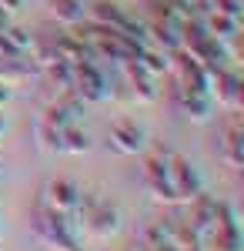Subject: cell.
<instances>
[{"mask_svg":"<svg viewBox=\"0 0 244 251\" xmlns=\"http://www.w3.org/2000/svg\"><path fill=\"white\" fill-rule=\"evenodd\" d=\"M30 71H34V64H27V57H3L0 54V84L14 87V84L30 77Z\"/></svg>","mask_w":244,"mask_h":251,"instance_id":"obj_13","label":"cell"},{"mask_svg":"<svg viewBox=\"0 0 244 251\" xmlns=\"http://www.w3.org/2000/svg\"><path fill=\"white\" fill-rule=\"evenodd\" d=\"M84 117V100L77 94H57L47 107H44V121L54 127H67V124H80Z\"/></svg>","mask_w":244,"mask_h":251,"instance_id":"obj_8","label":"cell"},{"mask_svg":"<svg viewBox=\"0 0 244 251\" xmlns=\"http://www.w3.org/2000/svg\"><path fill=\"white\" fill-rule=\"evenodd\" d=\"M211 10L224 14V17L241 20V0H211Z\"/></svg>","mask_w":244,"mask_h":251,"instance_id":"obj_17","label":"cell"},{"mask_svg":"<svg viewBox=\"0 0 244 251\" xmlns=\"http://www.w3.org/2000/svg\"><path fill=\"white\" fill-rule=\"evenodd\" d=\"M137 64H141V67H144V71H150V74H154V77H164V74H171V54L168 50H161V47H141V50H137Z\"/></svg>","mask_w":244,"mask_h":251,"instance_id":"obj_12","label":"cell"},{"mask_svg":"<svg viewBox=\"0 0 244 251\" xmlns=\"http://www.w3.org/2000/svg\"><path fill=\"white\" fill-rule=\"evenodd\" d=\"M204 27H207V34L214 40H231V37H238L241 34V20H234V17H224V14H218V10H211V14H204Z\"/></svg>","mask_w":244,"mask_h":251,"instance_id":"obj_11","label":"cell"},{"mask_svg":"<svg viewBox=\"0 0 244 251\" xmlns=\"http://www.w3.org/2000/svg\"><path fill=\"white\" fill-rule=\"evenodd\" d=\"M20 3H24V0H0V10H3V14H14V10H20Z\"/></svg>","mask_w":244,"mask_h":251,"instance_id":"obj_18","label":"cell"},{"mask_svg":"<svg viewBox=\"0 0 244 251\" xmlns=\"http://www.w3.org/2000/svg\"><path fill=\"white\" fill-rule=\"evenodd\" d=\"M144 181H147L150 194L164 204H181V198L171 184V174H168V148H154L147 157H144Z\"/></svg>","mask_w":244,"mask_h":251,"instance_id":"obj_2","label":"cell"},{"mask_svg":"<svg viewBox=\"0 0 244 251\" xmlns=\"http://www.w3.org/2000/svg\"><path fill=\"white\" fill-rule=\"evenodd\" d=\"M34 231L54 251H84L80 248V234L74 231L71 218L54 211V208H44L40 201H37V211H34Z\"/></svg>","mask_w":244,"mask_h":251,"instance_id":"obj_1","label":"cell"},{"mask_svg":"<svg viewBox=\"0 0 244 251\" xmlns=\"http://www.w3.org/2000/svg\"><path fill=\"white\" fill-rule=\"evenodd\" d=\"M87 20L104 24V27H114V30H124V24L131 17H127L124 7L114 3V0H94V3H87Z\"/></svg>","mask_w":244,"mask_h":251,"instance_id":"obj_10","label":"cell"},{"mask_svg":"<svg viewBox=\"0 0 244 251\" xmlns=\"http://www.w3.org/2000/svg\"><path fill=\"white\" fill-rule=\"evenodd\" d=\"M77 194H80V188H77L71 177H54V181L44 184L40 204H44V208H54V211H60V214H71L74 204H77Z\"/></svg>","mask_w":244,"mask_h":251,"instance_id":"obj_7","label":"cell"},{"mask_svg":"<svg viewBox=\"0 0 244 251\" xmlns=\"http://www.w3.org/2000/svg\"><path fill=\"white\" fill-rule=\"evenodd\" d=\"M80 100L100 104L107 100V71L97 60H77L74 64V87H71Z\"/></svg>","mask_w":244,"mask_h":251,"instance_id":"obj_3","label":"cell"},{"mask_svg":"<svg viewBox=\"0 0 244 251\" xmlns=\"http://www.w3.org/2000/svg\"><path fill=\"white\" fill-rule=\"evenodd\" d=\"M10 97H14V91H10V87H7V84H0V107H3V104H7V100H10Z\"/></svg>","mask_w":244,"mask_h":251,"instance_id":"obj_19","label":"cell"},{"mask_svg":"<svg viewBox=\"0 0 244 251\" xmlns=\"http://www.w3.org/2000/svg\"><path fill=\"white\" fill-rule=\"evenodd\" d=\"M60 151H64V154H84V151H91L87 131H80V124L60 127Z\"/></svg>","mask_w":244,"mask_h":251,"instance_id":"obj_15","label":"cell"},{"mask_svg":"<svg viewBox=\"0 0 244 251\" xmlns=\"http://www.w3.org/2000/svg\"><path fill=\"white\" fill-rule=\"evenodd\" d=\"M80 225L94 234V238H111V234L121 228V211L114 208L111 201H104V198H100L94 208L84 214V221H80Z\"/></svg>","mask_w":244,"mask_h":251,"instance_id":"obj_9","label":"cell"},{"mask_svg":"<svg viewBox=\"0 0 244 251\" xmlns=\"http://www.w3.org/2000/svg\"><path fill=\"white\" fill-rule=\"evenodd\" d=\"M107 141L117 154H144L147 151V134L137 121H114L107 131Z\"/></svg>","mask_w":244,"mask_h":251,"instance_id":"obj_5","label":"cell"},{"mask_svg":"<svg viewBox=\"0 0 244 251\" xmlns=\"http://www.w3.org/2000/svg\"><path fill=\"white\" fill-rule=\"evenodd\" d=\"M168 174H171V184H174V191L181 198V204L191 201L194 194L204 191V181H201V171L191 164L184 154H177V151H168Z\"/></svg>","mask_w":244,"mask_h":251,"instance_id":"obj_4","label":"cell"},{"mask_svg":"<svg viewBox=\"0 0 244 251\" xmlns=\"http://www.w3.org/2000/svg\"><path fill=\"white\" fill-rule=\"evenodd\" d=\"M34 137H37V148H40V151H50V154L60 151V127L47 124L44 117L37 121V127H34Z\"/></svg>","mask_w":244,"mask_h":251,"instance_id":"obj_16","label":"cell"},{"mask_svg":"<svg viewBox=\"0 0 244 251\" xmlns=\"http://www.w3.org/2000/svg\"><path fill=\"white\" fill-rule=\"evenodd\" d=\"M121 77L127 84V91H131V100H141V104H150V100H157V77L144 71L137 60H127V64H121Z\"/></svg>","mask_w":244,"mask_h":251,"instance_id":"obj_6","label":"cell"},{"mask_svg":"<svg viewBox=\"0 0 244 251\" xmlns=\"http://www.w3.org/2000/svg\"><path fill=\"white\" fill-rule=\"evenodd\" d=\"M50 14L60 24L74 27V24H80V20L87 17V3L84 0H50Z\"/></svg>","mask_w":244,"mask_h":251,"instance_id":"obj_14","label":"cell"}]
</instances>
